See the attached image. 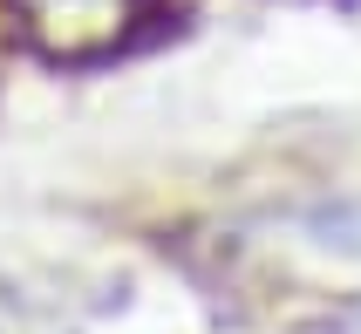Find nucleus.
<instances>
[{
	"instance_id": "1",
	"label": "nucleus",
	"mask_w": 361,
	"mask_h": 334,
	"mask_svg": "<svg viewBox=\"0 0 361 334\" xmlns=\"http://www.w3.org/2000/svg\"><path fill=\"white\" fill-rule=\"evenodd\" d=\"M20 28L48 48V55H102L130 35L137 0H14Z\"/></svg>"
}]
</instances>
